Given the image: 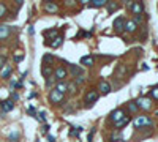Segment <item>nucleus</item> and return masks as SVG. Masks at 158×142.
<instances>
[{
	"label": "nucleus",
	"mask_w": 158,
	"mask_h": 142,
	"mask_svg": "<svg viewBox=\"0 0 158 142\" xmlns=\"http://www.w3.org/2000/svg\"><path fill=\"white\" fill-rule=\"evenodd\" d=\"M141 126H152V120L147 115H141L134 120V128H141Z\"/></svg>",
	"instance_id": "1"
},
{
	"label": "nucleus",
	"mask_w": 158,
	"mask_h": 142,
	"mask_svg": "<svg viewBox=\"0 0 158 142\" xmlns=\"http://www.w3.org/2000/svg\"><path fill=\"white\" fill-rule=\"evenodd\" d=\"M138 107H141V109H150L152 107V100L150 98H147V96H142V98H139L138 101Z\"/></svg>",
	"instance_id": "2"
},
{
	"label": "nucleus",
	"mask_w": 158,
	"mask_h": 142,
	"mask_svg": "<svg viewBox=\"0 0 158 142\" xmlns=\"http://www.w3.org/2000/svg\"><path fill=\"white\" fill-rule=\"evenodd\" d=\"M49 100L52 101V103H55V104H57V103H62L63 101V93H60L59 90H51V95H49Z\"/></svg>",
	"instance_id": "3"
},
{
	"label": "nucleus",
	"mask_w": 158,
	"mask_h": 142,
	"mask_svg": "<svg viewBox=\"0 0 158 142\" xmlns=\"http://www.w3.org/2000/svg\"><path fill=\"white\" fill-rule=\"evenodd\" d=\"M67 76H68V71L65 70L63 66H59V68L55 70V73H54V78L57 79V82H59V81H63L65 78H67Z\"/></svg>",
	"instance_id": "4"
},
{
	"label": "nucleus",
	"mask_w": 158,
	"mask_h": 142,
	"mask_svg": "<svg viewBox=\"0 0 158 142\" xmlns=\"http://www.w3.org/2000/svg\"><path fill=\"white\" fill-rule=\"evenodd\" d=\"M84 100H86V103H89V104L95 103V101L98 100V92H97V90H89V92L86 93Z\"/></svg>",
	"instance_id": "5"
},
{
	"label": "nucleus",
	"mask_w": 158,
	"mask_h": 142,
	"mask_svg": "<svg viewBox=\"0 0 158 142\" xmlns=\"http://www.w3.org/2000/svg\"><path fill=\"white\" fill-rule=\"evenodd\" d=\"M10 33H11V27L10 25H5V24H2L0 25V40H6L8 36H10Z\"/></svg>",
	"instance_id": "6"
},
{
	"label": "nucleus",
	"mask_w": 158,
	"mask_h": 142,
	"mask_svg": "<svg viewBox=\"0 0 158 142\" xmlns=\"http://www.w3.org/2000/svg\"><path fill=\"white\" fill-rule=\"evenodd\" d=\"M131 13L133 14H136V16H139V14H142V11H144V6H142V3L141 2H134V3H131Z\"/></svg>",
	"instance_id": "7"
},
{
	"label": "nucleus",
	"mask_w": 158,
	"mask_h": 142,
	"mask_svg": "<svg viewBox=\"0 0 158 142\" xmlns=\"http://www.w3.org/2000/svg\"><path fill=\"white\" fill-rule=\"evenodd\" d=\"M123 117H125V112L122 109H116L112 114H111V120H112L114 123H117L119 120H122Z\"/></svg>",
	"instance_id": "8"
},
{
	"label": "nucleus",
	"mask_w": 158,
	"mask_h": 142,
	"mask_svg": "<svg viewBox=\"0 0 158 142\" xmlns=\"http://www.w3.org/2000/svg\"><path fill=\"white\" fill-rule=\"evenodd\" d=\"M71 76H74V78H81L82 74H84V68H81L79 65H71Z\"/></svg>",
	"instance_id": "9"
},
{
	"label": "nucleus",
	"mask_w": 158,
	"mask_h": 142,
	"mask_svg": "<svg viewBox=\"0 0 158 142\" xmlns=\"http://www.w3.org/2000/svg\"><path fill=\"white\" fill-rule=\"evenodd\" d=\"M125 17H122V16H119V17H116V21H114V28L116 30H123L125 28Z\"/></svg>",
	"instance_id": "10"
},
{
	"label": "nucleus",
	"mask_w": 158,
	"mask_h": 142,
	"mask_svg": "<svg viewBox=\"0 0 158 142\" xmlns=\"http://www.w3.org/2000/svg\"><path fill=\"white\" fill-rule=\"evenodd\" d=\"M136 28H138V24H136L134 21H127V22H125V28H123V30H125V32H128V33H134V32H136Z\"/></svg>",
	"instance_id": "11"
},
{
	"label": "nucleus",
	"mask_w": 158,
	"mask_h": 142,
	"mask_svg": "<svg viewBox=\"0 0 158 142\" xmlns=\"http://www.w3.org/2000/svg\"><path fill=\"white\" fill-rule=\"evenodd\" d=\"M11 71H13L11 65H5L3 68H2V71H0V78L8 79V78H10V74H11Z\"/></svg>",
	"instance_id": "12"
},
{
	"label": "nucleus",
	"mask_w": 158,
	"mask_h": 142,
	"mask_svg": "<svg viewBox=\"0 0 158 142\" xmlns=\"http://www.w3.org/2000/svg\"><path fill=\"white\" fill-rule=\"evenodd\" d=\"M13 107H14V103H13L11 100L2 101V111H3V112H10V111H13Z\"/></svg>",
	"instance_id": "13"
},
{
	"label": "nucleus",
	"mask_w": 158,
	"mask_h": 142,
	"mask_svg": "<svg viewBox=\"0 0 158 142\" xmlns=\"http://www.w3.org/2000/svg\"><path fill=\"white\" fill-rule=\"evenodd\" d=\"M44 9L48 13H55V11H59V6H57V3H54V2H46L44 3Z\"/></svg>",
	"instance_id": "14"
},
{
	"label": "nucleus",
	"mask_w": 158,
	"mask_h": 142,
	"mask_svg": "<svg viewBox=\"0 0 158 142\" xmlns=\"http://www.w3.org/2000/svg\"><path fill=\"white\" fill-rule=\"evenodd\" d=\"M98 89H100V92H101V93H109V92H111V84H109V82H106V81H101Z\"/></svg>",
	"instance_id": "15"
},
{
	"label": "nucleus",
	"mask_w": 158,
	"mask_h": 142,
	"mask_svg": "<svg viewBox=\"0 0 158 142\" xmlns=\"http://www.w3.org/2000/svg\"><path fill=\"white\" fill-rule=\"evenodd\" d=\"M128 123H130V117H128V115H125L122 120H119V122L116 123V128H117V129H122L123 126H127V125H128Z\"/></svg>",
	"instance_id": "16"
},
{
	"label": "nucleus",
	"mask_w": 158,
	"mask_h": 142,
	"mask_svg": "<svg viewBox=\"0 0 158 142\" xmlns=\"http://www.w3.org/2000/svg\"><path fill=\"white\" fill-rule=\"evenodd\" d=\"M62 43H63V36L59 35V36L54 38L52 43H49V46H51V47H59V46H62Z\"/></svg>",
	"instance_id": "17"
},
{
	"label": "nucleus",
	"mask_w": 158,
	"mask_h": 142,
	"mask_svg": "<svg viewBox=\"0 0 158 142\" xmlns=\"http://www.w3.org/2000/svg\"><path fill=\"white\" fill-rule=\"evenodd\" d=\"M81 63H82V65H86V66H92V65H94V57H92V55H86V57H82V59H81Z\"/></svg>",
	"instance_id": "18"
},
{
	"label": "nucleus",
	"mask_w": 158,
	"mask_h": 142,
	"mask_svg": "<svg viewBox=\"0 0 158 142\" xmlns=\"http://www.w3.org/2000/svg\"><path fill=\"white\" fill-rule=\"evenodd\" d=\"M57 33H59L57 28H51V30H44V32H43V35H44L46 38H52V40L55 38V35H57Z\"/></svg>",
	"instance_id": "19"
},
{
	"label": "nucleus",
	"mask_w": 158,
	"mask_h": 142,
	"mask_svg": "<svg viewBox=\"0 0 158 142\" xmlns=\"http://www.w3.org/2000/svg\"><path fill=\"white\" fill-rule=\"evenodd\" d=\"M41 73H43V76H44V79L46 78H52V68H51V66H43V68H41Z\"/></svg>",
	"instance_id": "20"
},
{
	"label": "nucleus",
	"mask_w": 158,
	"mask_h": 142,
	"mask_svg": "<svg viewBox=\"0 0 158 142\" xmlns=\"http://www.w3.org/2000/svg\"><path fill=\"white\" fill-rule=\"evenodd\" d=\"M108 0H90V6H95V8H101L106 5Z\"/></svg>",
	"instance_id": "21"
},
{
	"label": "nucleus",
	"mask_w": 158,
	"mask_h": 142,
	"mask_svg": "<svg viewBox=\"0 0 158 142\" xmlns=\"http://www.w3.org/2000/svg\"><path fill=\"white\" fill-rule=\"evenodd\" d=\"M68 89V84H65V82H57V85H55V90H59L60 93H65Z\"/></svg>",
	"instance_id": "22"
},
{
	"label": "nucleus",
	"mask_w": 158,
	"mask_h": 142,
	"mask_svg": "<svg viewBox=\"0 0 158 142\" xmlns=\"http://www.w3.org/2000/svg\"><path fill=\"white\" fill-rule=\"evenodd\" d=\"M54 62V57L51 55V54H46V55H43V63H44V66L48 65V66H51V63Z\"/></svg>",
	"instance_id": "23"
},
{
	"label": "nucleus",
	"mask_w": 158,
	"mask_h": 142,
	"mask_svg": "<svg viewBox=\"0 0 158 142\" xmlns=\"http://www.w3.org/2000/svg\"><path fill=\"white\" fill-rule=\"evenodd\" d=\"M138 109H139V107H138V103H134V101H131V103H128V111L131 112V114H133V112H136Z\"/></svg>",
	"instance_id": "24"
},
{
	"label": "nucleus",
	"mask_w": 158,
	"mask_h": 142,
	"mask_svg": "<svg viewBox=\"0 0 158 142\" xmlns=\"http://www.w3.org/2000/svg\"><path fill=\"white\" fill-rule=\"evenodd\" d=\"M6 14V5L5 3H0V17H3Z\"/></svg>",
	"instance_id": "25"
},
{
	"label": "nucleus",
	"mask_w": 158,
	"mask_h": 142,
	"mask_svg": "<svg viewBox=\"0 0 158 142\" xmlns=\"http://www.w3.org/2000/svg\"><path fill=\"white\" fill-rule=\"evenodd\" d=\"M117 8H119V5H117V3H111V5L108 6V11H109V14H111V13H114Z\"/></svg>",
	"instance_id": "26"
},
{
	"label": "nucleus",
	"mask_w": 158,
	"mask_h": 142,
	"mask_svg": "<svg viewBox=\"0 0 158 142\" xmlns=\"http://www.w3.org/2000/svg\"><path fill=\"white\" fill-rule=\"evenodd\" d=\"M17 139H19V133H11L10 134V140L11 142H17Z\"/></svg>",
	"instance_id": "27"
},
{
	"label": "nucleus",
	"mask_w": 158,
	"mask_h": 142,
	"mask_svg": "<svg viewBox=\"0 0 158 142\" xmlns=\"http://www.w3.org/2000/svg\"><path fill=\"white\" fill-rule=\"evenodd\" d=\"M150 96L155 98V100H158V87H155V89L150 90Z\"/></svg>",
	"instance_id": "28"
},
{
	"label": "nucleus",
	"mask_w": 158,
	"mask_h": 142,
	"mask_svg": "<svg viewBox=\"0 0 158 142\" xmlns=\"http://www.w3.org/2000/svg\"><path fill=\"white\" fill-rule=\"evenodd\" d=\"M27 112H29V115H32V117H36V109H35L33 106H30Z\"/></svg>",
	"instance_id": "29"
},
{
	"label": "nucleus",
	"mask_w": 158,
	"mask_h": 142,
	"mask_svg": "<svg viewBox=\"0 0 158 142\" xmlns=\"http://www.w3.org/2000/svg\"><path fill=\"white\" fill-rule=\"evenodd\" d=\"M6 65V57L5 55H0V68H3Z\"/></svg>",
	"instance_id": "30"
},
{
	"label": "nucleus",
	"mask_w": 158,
	"mask_h": 142,
	"mask_svg": "<svg viewBox=\"0 0 158 142\" xmlns=\"http://www.w3.org/2000/svg\"><path fill=\"white\" fill-rule=\"evenodd\" d=\"M44 115H46L44 112H40V114H38V117H36V118H38V120H41V122H44V120H46V117H44Z\"/></svg>",
	"instance_id": "31"
},
{
	"label": "nucleus",
	"mask_w": 158,
	"mask_h": 142,
	"mask_svg": "<svg viewBox=\"0 0 158 142\" xmlns=\"http://www.w3.org/2000/svg\"><path fill=\"white\" fill-rule=\"evenodd\" d=\"M22 59H24V55H16V57H14V60H16V62H21Z\"/></svg>",
	"instance_id": "32"
},
{
	"label": "nucleus",
	"mask_w": 158,
	"mask_h": 142,
	"mask_svg": "<svg viewBox=\"0 0 158 142\" xmlns=\"http://www.w3.org/2000/svg\"><path fill=\"white\" fill-rule=\"evenodd\" d=\"M49 131V125H48V123H46V125L43 126V133H48Z\"/></svg>",
	"instance_id": "33"
},
{
	"label": "nucleus",
	"mask_w": 158,
	"mask_h": 142,
	"mask_svg": "<svg viewBox=\"0 0 158 142\" xmlns=\"http://www.w3.org/2000/svg\"><path fill=\"white\" fill-rule=\"evenodd\" d=\"M82 82H84V78H82V76L76 79V84H82Z\"/></svg>",
	"instance_id": "34"
},
{
	"label": "nucleus",
	"mask_w": 158,
	"mask_h": 142,
	"mask_svg": "<svg viewBox=\"0 0 158 142\" xmlns=\"http://www.w3.org/2000/svg\"><path fill=\"white\" fill-rule=\"evenodd\" d=\"M17 98H19V96H17V93H11V101H13V100H17Z\"/></svg>",
	"instance_id": "35"
},
{
	"label": "nucleus",
	"mask_w": 158,
	"mask_h": 142,
	"mask_svg": "<svg viewBox=\"0 0 158 142\" xmlns=\"http://www.w3.org/2000/svg\"><path fill=\"white\" fill-rule=\"evenodd\" d=\"M29 33H30V35H33V27H32V25L29 27Z\"/></svg>",
	"instance_id": "36"
},
{
	"label": "nucleus",
	"mask_w": 158,
	"mask_h": 142,
	"mask_svg": "<svg viewBox=\"0 0 158 142\" xmlns=\"http://www.w3.org/2000/svg\"><path fill=\"white\" fill-rule=\"evenodd\" d=\"M48 139H49V142H55V139H54L52 136H48Z\"/></svg>",
	"instance_id": "37"
}]
</instances>
